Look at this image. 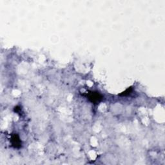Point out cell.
I'll list each match as a JSON object with an SVG mask.
<instances>
[{
	"label": "cell",
	"instance_id": "6da1fadb",
	"mask_svg": "<svg viewBox=\"0 0 165 165\" xmlns=\"http://www.w3.org/2000/svg\"><path fill=\"white\" fill-rule=\"evenodd\" d=\"M87 98L93 104H98L102 101L103 97L98 92H90L87 93Z\"/></svg>",
	"mask_w": 165,
	"mask_h": 165
},
{
	"label": "cell",
	"instance_id": "7a4b0ae2",
	"mask_svg": "<svg viewBox=\"0 0 165 165\" xmlns=\"http://www.w3.org/2000/svg\"><path fill=\"white\" fill-rule=\"evenodd\" d=\"M11 142L15 148H19L21 146V141L18 134H14L12 136Z\"/></svg>",
	"mask_w": 165,
	"mask_h": 165
},
{
	"label": "cell",
	"instance_id": "3957f363",
	"mask_svg": "<svg viewBox=\"0 0 165 165\" xmlns=\"http://www.w3.org/2000/svg\"><path fill=\"white\" fill-rule=\"evenodd\" d=\"M132 90H133V89H132V87H130V88H128L127 90H126L125 91L121 93H119V96H127L130 94V93L132 92Z\"/></svg>",
	"mask_w": 165,
	"mask_h": 165
}]
</instances>
